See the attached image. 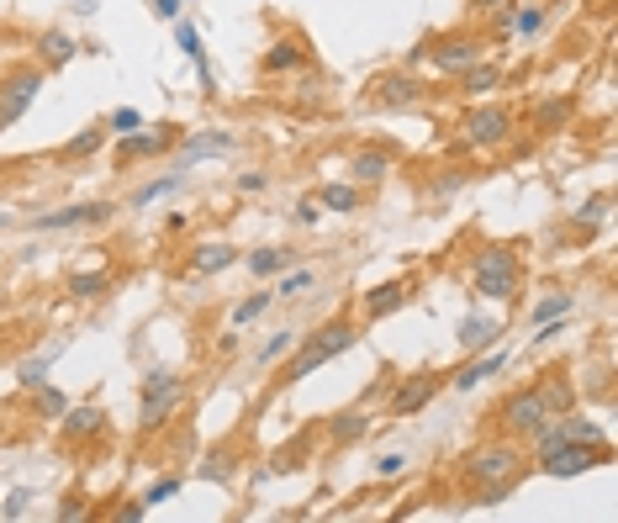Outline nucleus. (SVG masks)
<instances>
[{"label":"nucleus","instance_id":"nucleus-1","mask_svg":"<svg viewBox=\"0 0 618 523\" xmlns=\"http://www.w3.org/2000/svg\"><path fill=\"white\" fill-rule=\"evenodd\" d=\"M523 280H529V270H523L518 244H486V249L471 254V291L481 296V302L518 307Z\"/></svg>","mask_w":618,"mask_h":523},{"label":"nucleus","instance_id":"nucleus-2","mask_svg":"<svg viewBox=\"0 0 618 523\" xmlns=\"http://www.w3.org/2000/svg\"><path fill=\"white\" fill-rule=\"evenodd\" d=\"M191 397V381L180 376V370H148L143 376V391H138V434L154 439L164 428L175 423V413L185 407Z\"/></svg>","mask_w":618,"mask_h":523},{"label":"nucleus","instance_id":"nucleus-3","mask_svg":"<svg viewBox=\"0 0 618 523\" xmlns=\"http://www.w3.org/2000/svg\"><path fill=\"white\" fill-rule=\"evenodd\" d=\"M523 471H529V455L518 450L513 434L481 439V444H471V450L460 455V481L465 487H481V481H497V476H523Z\"/></svg>","mask_w":618,"mask_h":523},{"label":"nucleus","instance_id":"nucleus-4","mask_svg":"<svg viewBox=\"0 0 618 523\" xmlns=\"http://www.w3.org/2000/svg\"><path fill=\"white\" fill-rule=\"evenodd\" d=\"M608 460H613V444H576V439H566V444H555V450H545V455H529V471L571 481V476H587V471H597V465H608Z\"/></svg>","mask_w":618,"mask_h":523},{"label":"nucleus","instance_id":"nucleus-5","mask_svg":"<svg viewBox=\"0 0 618 523\" xmlns=\"http://www.w3.org/2000/svg\"><path fill=\"white\" fill-rule=\"evenodd\" d=\"M513 127H518V111L513 106H502V101H481L465 111V122H460V143L465 148H502L513 138Z\"/></svg>","mask_w":618,"mask_h":523},{"label":"nucleus","instance_id":"nucleus-6","mask_svg":"<svg viewBox=\"0 0 618 523\" xmlns=\"http://www.w3.org/2000/svg\"><path fill=\"white\" fill-rule=\"evenodd\" d=\"M439 391H444V370H407V376H391V386H386V418H418Z\"/></svg>","mask_w":618,"mask_h":523},{"label":"nucleus","instance_id":"nucleus-7","mask_svg":"<svg viewBox=\"0 0 618 523\" xmlns=\"http://www.w3.org/2000/svg\"><path fill=\"white\" fill-rule=\"evenodd\" d=\"M428 64H434L439 74H465L476 59H486V37L471 32V27H460V32H439V37H428V53H423Z\"/></svg>","mask_w":618,"mask_h":523},{"label":"nucleus","instance_id":"nucleus-8","mask_svg":"<svg viewBox=\"0 0 618 523\" xmlns=\"http://www.w3.org/2000/svg\"><path fill=\"white\" fill-rule=\"evenodd\" d=\"M497 423H502V434H513V439H534L539 428L550 423V413H545V402L534 397V386H513L508 397L497 402V413H492Z\"/></svg>","mask_w":618,"mask_h":523},{"label":"nucleus","instance_id":"nucleus-9","mask_svg":"<svg viewBox=\"0 0 618 523\" xmlns=\"http://www.w3.org/2000/svg\"><path fill=\"white\" fill-rule=\"evenodd\" d=\"M117 217V201H69V207L37 212L32 233H69V228H106Z\"/></svg>","mask_w":618,"mask_h":523},{"label":"nucleus","instance_id":"nucleus-10","mask_svg":"<svg viewBox=\"0 0 618 523\" xmlns=\"http://www.w3.org/2000/svg\"><path fill=\"white\" fill-rule=\"evenodd\" d=\"M365 101L370 106H386V111H402V106H418V101H428V80H418V69H386V74H376L370 80V90H365Z\"/></svg>","mask_w":618,"mask_h":523},{"label":"nucleus","instance_id":"nucleus-11","mask_svg":"<svg viewBox=\"0 0 618 523\" xmlns=\"http://www.w3.org/2000/svg\"><path fill=\"white\" fill-rule=\"evenodd\" d=\"M412 296H418V275H397V280H381V286L360 291V302H354V317L360 323H381V317H397Z\"/></svg>","mask_w":618,"mask_h":523},{"label":"nucleus","instance_id":"nucleus-12","mask_svg":"<svg viewBox=\"0 0 618 523\" xmlns=\"http://www.w3.org/2000/svg\"><path fill=\"white\" fill-rule=\"evenodd\" d=\"M37 90H43V69L37 64H16V69H6L0 74V122H22L27 111H32V101H37Z\"/></svg>","mask_w":618,"mask_h":523},{"label":"nucleus","instance_id":"nucleus-13","mask_svg":"<svg viewBox=\"0 0 618 523\" xmlns=\"http://www.w3.org/2000/svg\"><path fill=\"white\" fill-rule=\"evenodd\" d=\"M370 428H376V413H370V402H354V407H339V413H328L323 428H317V439H323L328 450H349V444L370 439Z\"/></svg>","mask_w":618,"mask_h":523},{"label":"nucleus","instance_id":"nucleus-14","mask_svg":"<svg viewBox=\"0 0 618 523\" xmlns=\"http://www.w3.org/2000/svg\"><path fill=\"white\" fill-rule=\"evenodd\" d=\"M529 386H534V397L545 402L550 418H566V413H576V402H582V386H576L571 365H545L539 381H529Z\"/></svg>","mask_w":618,"mask_h":523},{"label":"nucleus","instance_id":"nucleus-15","mask_svg":"<svg viewBox=\"0 0 618 523\" xmlns=\"http://www.w3.org/2000/svg\"><path fill=\"white\" fill-rule=\"evenodd\" d=\"M391 170H397V148L391 143H360L349 154V180L360 185V191H381L391 180Z\"/></svg>","mask_w":618,"mask_h":523},{"label":"nucleus","instance_id":"nucleus-16","mask_svg":"<svg viewBox=\"0 0 618 523\" xmlns=\"http://www.w3.org/2000/svg\"><path fill=\"white\" fill-rule=\"evenodd\" d=\"M302 339H307V344H317V349H323V360H339V354H349L354 344H360V317H354V312L344 307V312H333L328 323L307 328Z\"/></svg>","mask_w":618,"mask_h":523},{"label":"nucleus","instance_id":"nucleus-17","mask_svg":"<svg viewBox=\"0 0 618 523\" xmlns=\"http://www.w3.org/2000/svg\"><path fill=\"white\" fill-rule=\"evenodd\" d=\"M296 69H312V48H307L302 32H286V37H275V43L265 48L259 74H265V80H280V74H296Z\"/></svg>","mask_w":618,"mask_h":523},{"label":"nucleus","instance_id":"nucleus-18","mask_svg":"<svg viewBox=\"0 0 618 523\" xmlns=\"http://www.w3.org/2000/svg\"><path fill=\"white\" fill-rule=\"evenodd\" d=\"M238 138L233 133H180V143L170 148V170H191L201 159H217V154H233Z\"/></svg>","mask_w":618,"mask_h":523},{"label":"nucleus","instance_id":"nucleus-19","mask_svg":"<svg viewBox=\"0 0 618 523\" xmlns=\"http://www.w3.org/2000/svg\"><path fill=\"white\" fill-rule=\"evenodd\" d=\"M180 143V127H159V133H122V143H117V170H127V164H138V159H159V154H170V148Z\"/></svg>","mask_w":618,"mask_h":523},{"label":"nucleus","instance_id":"nucleus-20","mask_svg":"<svg viewBox=\"0 0 618 523\" xmlns=\"http://www.w3.org/2000/svg\"><path fill=\"white\" fill-rule=\"evenodd\" d=\"M32 53H37V69L53 74V69L74 64V53H80V37L64 32V27H48V32H37V37H32Z\"/></svg>","mask_w":618,"mask_h":523},{"label":"nucleus","instance_id":"nucleus-21","mask_svg":"<svg viewBox=\"0 0 618 523\" xmlns=\"http://www.w3.org/2000/svg\"><path fill=\"white\" fill-rule=\"evenodd\" d=\"M243 259V249L238 244H228V238H212V244H196L191 254H185V275H222V270H233Z\"/></svg>","mask_w":618,"mask_h":523},{"label":"nucleus","instance_id":"nucleus-22","mask_svg":"<svg viewBox=\"0 0 618 523\" xmlns=\"http://www.w3.org/2000/svg\"><path fill=\"white\" fill-rule=\"evenodd\" d=\"M312 450H317V428H302V434H291L286 444H275L265 471H270V476H296V471H307Z\"/></svg>","mask_w":618,"mask_h":523},{"label":"nucleus","instance_id":"nucleus-23","mask_svg":"<svg viewBox=\"0 0 618 523\" xmlns=\"http://www.w3.org/2000/svg\"><path fill=\"white\" fill-rule=\"evenodd\" d=\"M59 423H64V439L69 444H90V439L106 434V407L101 402H69Z\"/></svg>","mask_w":618,"mask_h":523},{"label":"nucleus","instance_id":"nucleus-24","mask_svg":"<svg viewBox=\"0 0 618 523\" xmlns=\"http://www.w3.org/2000/svg\"><path fill=\"white\" fill-rule=\"evenodd\" d=\"M502 370H508V349H481L471 365H460L455 376H444V386H455V391H476L481 381H492V376H502Z\"/></svg>","mask_w":618,"mask_h":523},{"label":"nucleus","instance_id":"nucleus-25","mask_svg":"<svg viewBox=\"0 0 618 523\" xmlns=\"http://www.w3.org/2000/svg\"><path fill=\"white\" fill-rule=\"evenodd\" d=\"M238 434H228V439H222V444H212V450H206L201 455V465H196V476L201 481H217V487H228V481L238 476Z\"/></svg>","mask_w":618,"mask_h":523},{"label":"nucleus","instance_id":"nucleus-26","mask_svg":"<svg viewBox=\"0 0 618 523\" xmlns=\"http://www.w3.org/2000/svg\"><path fill=\"white\" fill-rule=\"evenodd\" d=\"M312 201H317L323 212H333V217H354V212L365 207V191H360L354 180H328V185H317Z\"/></svg>","mask_w":618,"mask_h":523},{"label":"nucleus","instance_id":"nucleus-27","mask_svg":"<svg viewBox=\"0 0 618 523\" xmlns=\"http://www.w3.org/2000/svg\"><path fill=\"white\" fill-rule=\"evenodd\" d=\"M455 80L465 85V96H497L502 80H508V69H502V59H476L465 74H455Z\"/></svg>","mask_w":618,"mask_h":523},{"label":"nucleus","instance_id":"nucleus-28","mask_svg":"<svg viewBox=\"0 0 618 523\" xmlns=\"http://www.w3.org/2000/svg\"><path fill=\"white\" fill-rule=\"evenodd\" d=\"M286 265H296V249H280V244H259L243 254V270H249L254 280H275Z\"/></svg>","mask_w":618,"mask_h":523},{"label":"nucleus","instance_id":"nucleus-29","mask_svg":"<svg viewBox=\"0 0 618 523\" xmlns=\"http://www.w3.org/2000/svg\"><path fill=\"white\" fill-rule=\"evenodd\" d=\"M523 476H529V471H523ZM523 476H497V481H481V487L465 492L460 508H502V502H508V497L523 487Z\"/></svg>","mask_w":618,"mask_h":523},{"label":"nucleus","instance_id":"nucleus-30","mask_svg":"<svg viewBox=\"0 0 618 523\" xmlns=\"http://www.w3.org/2000/svg\"><path fill=\"white\" fill-rule=\"evenodd\" d=\"M185 185V170H164V175H154V180H143L133 196H127V207L133 212H143V207H154V201H164V196H175Z\"/></svg>","mask_w":618,"mask_h":523},{"label":"nucleus","instance_id":"nucleus-31","mask_svg":"<svg viewBox=\"0 0 618 523\" xmlns=\"http://www.w3.org/2000/svg\"><path fill=\"white\" fill-rule=\"evenodd\" d=\"M545 22H550V11L539 6V0H513V27H508V37H518V43H539V32H545Z\"/></svg>","mask_w":618,"mask_h":523},{"label":"nucleus","instance_id":"nucleus-32","mask_svg":"<svg viewBox=\"0 0 618 523\" xmlns=\"http://www.w3.org/2000/svg\"><path fill=\"white\" fill-rule=\"evenodd\" d=\"M497 339H502V323H497V317H465V323H460V349H465V354L492 349Z\"/></svg>","mask_w":618,"mask_h":523},{"label":"nucleus","instance_id":"nucleus-33","mask_svg":"<svg viewBox=\"0 0 618 523\" xmlns=\"http://www.w3.org/2000/svg\"><path fill=\"white\" fill-rule=\"evenodd\" d=\"M312 286H317V270L312 265H286V270L275 275L270 291H275V302H296V296H307Z\"/></svg>","mask_w":618,"mask_h":523},{"label":"nucleus","instance_id":"nucleus-34","mask_svg":"<svg viewBox=\"0 0 618 523\" xmlns=\"http://www.w3.org/2000/svg\"><path fill=\"white\" fill-rule=\"evenodd\" d=\"M101 148H106V127L96 122V127H85V133H74V138L59 148V159H64V164H85V159H96Z\"/></svg>","mask_w":618,"mask_h":523},{"label":"nucleus","instance_id":"nucleus-35","mask_svg":"<svg viewBox=\"0 0 618 523\" xmlns=\"http://www.w3.org/2000/svg\"><path fill=\"white\" fill-rule=\"evenodd\" d=\"M111 286H117L111 270H74L69 275V296H74V302H101Z\"/></svg>","mask_w":618,"mask_h":523},{"label":"nucleus","instance_id":"nucleus-36","mask_svg":"<svg viewBox=\"0 0 618 523\" xmlns=\"http://www.w3.org/2000/svg\"><path fill=\"white\" fill-rule=\"evenodd\" d=\"M270 307H275V291H270V286H265V291H249L243 302H233L228 323H233V328H249V323H259V317H265Z\"/></svg>","mask_w":618,"mask_h":523},{"label":"nucleus","instance_id":"nucleus-37","mask_svg":"<svg viewBox=\"0 0 618 523\" xmlns=\"http://www.w3.org/2000/svg\"><path fill=\"white\" fill-rule=\"evenodd\" d=\"M608 212H613V196L597 191V196H587L582 207L571 212V222H576V233H582V238H592V228H597V222H608Z\"/></svg>","mask_w":618,"mask_h":523},{"label":"nucleus","instance_id":"nucleus-38","mask_svg":"<svg viewBox=\"0 0 618 523\" xmlns=\"http://www.w3.org/2000/svg\"><path fill=\"white\" fill-rule=\"evenodd\" d=\"M571 96H545V101H534V122L545 127V133H560V127L571 122Z\"/></svg>","mask_w":618,"mask_h":523},{"label":"nucleus","instance_id":"nucleus-39","mask_svg":"<svg viewBox=\"0 0 618 523\" xmlns=\"http://www.w3.org/2000/svg\"><path fill=\"white\" fill-rule=\"evenodd\" d=\"M64 407H69V397H64L59 386H48V381H43V386H32V413L43 418V423H59V418H64Z\"/></svg>","mask_w":618,"mask_h":523},{"label":"nucleus","instance_id":"nucleus-40","mask_svg":"<svg viewBox=\"0 0 618 523\" xmlns=\"http://www.w3.org/2000/svg\"><path fill=\"white\" fill-rule=\"evenodd\" d=\"M296 339H302V333H296V328H280V333H270V339L259 344V354L249 360V370H270V365H275V360H280V354H286Z\"/></svg>","mask_w":618,"mask_h":523},{"label":"nucleus","instance_id":"nucleus-41","mask_svg":"<svg viewBox=\"0 0 618 523\" xmlns=\"http://www.w3.org/2000/svg\"><path fill=\"white\" fill-rule=\"evenodd\" d=\"M571 312V291H560V286H550L545 296H539V302L529 307V323L539 328V323H550V317H566Z\"/></svg>","mask_w":618,"mask_h":523},{"label":"nucleus","instance_id":"nucleus-42","mask_svg":"<svg viewBox=\"0 0 618 523\" xmlns=\"http://www.w3.org/2000/svg\"><path fill=\"white\" fill-rule=\"evenodd\" d=\"M53 354H59V344H53L48 354H37V360H22V365H16V381H22L27 391H32V386H43V381H48V365H53Z\"/></svg>","mask_w":618,"mask_h":523},{"label":"nucleus","instance_id":"nucleus-43","mask_svg":"<svg viewBox=\"0 0 618 523\" xmlns=\"http://www.w3.org/2000/svg\"><path fill=\"white\" fill-rule=\"evenodd\" d=\"M101 127H106L111 138H122V133H138V127H143V111H133V106H117V111H111V117H101Z\"/></svg>","mask_w":618,"mask_h":523},{"label":"nucleus","instance_id":"nucleus-44","mask_svg":"<svg viewBox=\"0 0 618 523\" xmlns=\"http://www.w3.org/2000/svg\"><path fill=\"white\" fill-rule=\"evenodd\" d=\"M465 180H471V175H465V170H439V175H434V185H428V201L460 196V191H465Z\"/></svg>","mask_w":618,"mask_h":523},{"label":"nucleus","instance_id":"nucleus-45","mask_svg":"<svg viewBox=\"0 0 618 523\" xmlns=\"http://www.w3.org/2000/svg\"><path fill=\"white\" fill-rule=\"evenodd\" d=\"M407 465H412V455H407V450H386V455L376 460V481H391V476H402Z\"/></svg>","mask_w":618,"mask_h":523},{"label":"nucleus","instance_id":"nucleus-46","mask_svg":"<svg viewBox=\"0 0 618 523\" xmlns=\"http://www.w3.org/2000/svg\"><path fill=\"white\" fill-rule=\"evenodd\" d=\"M175 492H180V476H159L154 487L143 492V502H148V508H159V502H170Z\"/></svg>","mask_w":618,"mask_h":523},{"label":"nucleus","instance_id":"nucleus-47","mask_svg":"<svg viewBox=\"0 0 618 523\" xmlns=\"http://www.w3.org/2000/svg\"><path fill=\"white\" fill-rule=\"evenodd\" d=\"M175 43H180V53H191V59H196V53H201V32L191 22H180L175 27Z\"/></svg>","mask_w":618,"mask_h":523},{"label":"nucleus","instance_id":"nucleus-48","mask_svg":"<svg viewBox=\"0 0 618 523\" xmlns=\"http://www.w3.org/2000/svg\"><path fill=\"white\" fill-rule=\"evenodd\" d=\"M148 518V502L143 497H127L122 508H117V523H143Z\"/></svg>","mask_w":618,"mask_h":523},{"label":"nucleus","instance_id":"nucleus-49","mask_svg":"<svg viewBox=\"0 0 618 523\" xmlns=\"http://www.w3.org/2000/svg\"><path fill=\"white\" fill-rule=\"evenodd\" d=\"M317 222H323V207H317V201L307 196L302 207H296V228H317Z\"/></svg>","mask_w":618,"mask_h":523},{"label":"nucleus","instance_id":"nucleus-50","mask_svg":"<svg viewBox=\"0 0 618 523\" xmlns=\"http://www.w3.org/2000/svg\"><path fill=\"white\" fill-rule=\"evenodd\" d=\"M265 170H249V175H238V196H259V191H265Z\"/></svg>","mask_w":618,"mask_h":523},{"label":"nucleus","instance_id":"nucleus-51","mask_svg":"<svg viewBox=\"0 0 618 523\" xmlns=\"http://www.w3.org/2000/svg\"><path fill=\"white\" fill-rule=\"evenodd\" d=\"M27 502H32V492H27V487H16V492L6 497V508H0V513H6V518H22V513H27Z\"/></svg>","mask_w":618,"mask_h":523},{"label":"nucleus","instance_id":"nucleus-52","mask_svg":"<svg viewBox=\"0 0 618 523\" xmlns=\"http://www.w3.org/2000/svg\"><path fill=\"white\" fill-rule=\"evenodd\" d=\"M59 518L69 523V518H85V497H64V508H59Z\"/></svg>","mask_w":618,"mask_h":523},{"label":"nucleus","instance_id":"nucleus-53","mask_svg":"<svg viewBox=\"0 0 618 523\" xmlns=\"http://www.w3.org/2000/svg\"><path fill=\"white\" fill-rule=\"evenodd\" d=\"M154 16H159V22H175V16H180V0H154Z\"/></svg>","mask_w":618,"mask_h":523},{"label":"nucleus","instance_id":"nucleus-54","mask_svg":"<svg viewBox=\"0 0 618 523\" xmlns=\"http://www.w3.org/2000/svg\"><path fill=\"white\" fill-rule=\"evenodd\" d=\"M217 354H238V328H222V339H217Z\"/></svg>","mask_w":618,"mask_h":523},{"label":"nucleus","instance_id":"nucleus-55","mask_svg":"<svg viewBox=\"0 0 618 523\" xmlns=\"http://www.w3.org/2000/svg\"><path fill=\"white\" fill-rule=\"evenodd\" d=\"M471 6H476V11H497V6H502V0H471Z\"/></svg>","mask_w":618,"mask_h":523},{"label":"nucleus","instance_id":"nucleus-56","mask_svg":"<svg viewBox=\"0 0 618 523\" xmlns=\"http://www.w3.org/2000/svg\"><path fill=\"white\" fill-rule=\"evenodd\" d=\"M0 133H6V122H0Z\"/></svg>","mask_w":618,"mask_h":523}]
</instances>
